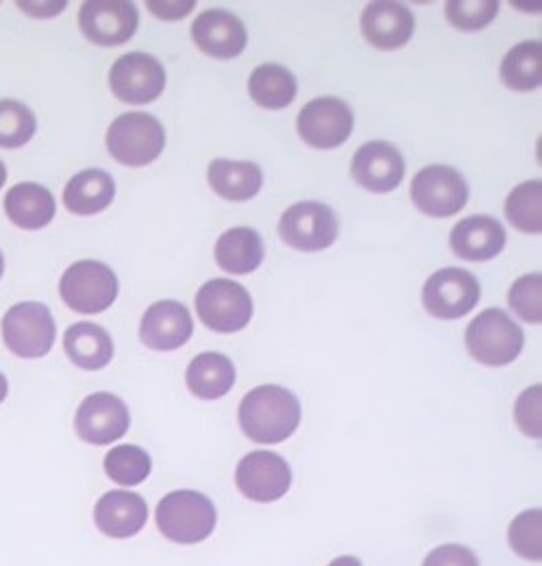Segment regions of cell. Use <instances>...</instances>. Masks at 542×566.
<instances>
[{"label": "cell", "mask_w": 542, "mask_h": 566, "mask_svg": "<svg viewBox=\"0 0 542 566\" xmlns=\"http://www.w3.org/2000/svg\"><path fill=\"white\" fill-rule=\"evenodd\" d=\"M481 287L469 271L445 269L434 273L423 287L425 310L440 321H456L473 312Z\"/></svg>", "instance_id": "11"}, {"label": "cell", "mask_w": 542, "mask_h": 566, "mask_svg": "<svg viewBox=\"0 0 542 566\" xmlns=\"http://www.w3.org/2000/svg\"><path fill=\"white\" fill-rule=\"evenodd\" d=\"M197 314L207 329L236 334L251 323L253 298L240 283L211 280L197 292Z\"/></svg>", "instance_id": "7"}, {"label": "cell", "mask_w": 542, "mask_h": 566, "mask_svg": "<svg viewBox=\"0 0 542 566\" xmlns=\"http://www.w3.org/2000/svg\"><path fill=\"white\" fill-rule=\"evenodd\" d=\"M351 175L364 190L386 195L404 181L406 161L390 142H366L353 155Z\"/></svg>", "instance_id": "16"}, {"label": "cell", "mask_w": 542, "mask_h": 566, "mask_svg": "<svg viewBox=\"0 0 542 566\" xmlns=\"http://www.w3.org/2000/svg\"><path fill=\"white\" fill-rule=\"evenodd\" d=\"M192 40L213 60H233L247 46V29L238 15L225 9H207L192 24Z\"/></svg>", "instance_id": "18"}, {"label": "cell", "mask_w": 542, "mask_h": 566, "mask_svg": "<svg viewBox=\"0 0 542 566\" xmlns=\"http://www.w3.org/2000/svg\"><path fill=\"white\" fill-rule=\"evenodd\" d=\"M2 273H4V260H2V253H0V277H2Z\"/></svg>", "instance_id": "42"}, {"label": "cell", "mask_w": 542, "mask_h": 566, "mask_svg": "<svg viewBox=\"0 0 542 566\" xmlns=\"http://www.w3.org/2000/svg\"><path fill=\"white\" fill-rule=\"evenodd\" d=\"M467 349L483 366H508L523 352V332L503 310H483L467 329Z\"/></svg>", "instance_id": "3"}, {"label": "cell", "mask_w": 542, "mask_h": 566, "mask_svg": "<svg viewBox=\"0 0 542 566\" xmlns=\"http://www.w3.org/2000/svg\"><path fill=\"white\" fill-rule=\"evenodd\" d=\"M60 294L70 310L79 314H101L110 310L118 296V277L103 262L81 260L64 273Z\"/></svg>", "instance_id": "6"}, {"label": "cell", "mask_w": 542, "mask_h": 566, "mask_svg": "<svg viewBox=\"0 0 542 566\" xmlns=\"http://www.w3.org/2000/svg\"><path fill=\"white\" fill-rule=\"evenodd\" d=\"M136 4L125 0H90L81 4L79 27L96 46H123L136 35Z\"/></svg>", "instance_id": "10"}, {"label": "cell", "mask_w": 542, "mask_h": 566, "mask_svg": "<svg viewBox=\"0 0 542 566\" xmlns=\"http://www.w3.org/2000/svg\"><path fill=\"white\" fill-rule=\"evenodd\" d=\"M114 96L129 105H146L161 96L166 87L164 66L146 53H129L114 62L110 71Z\"/></svg>", "instance_id": "13"}, {"label": "cell", "mask_w": 542, "mask_h": 566, "mask_svg": "<svg viewBox=\"0 0 542 566\" xmlns=\"http://www.w3.org/2000/svg\"><path fill=\"white\" fill-rule=\"evenodd\" d=\"M264 260V242L258 231L236 227L225 231L216 242V262L225 273L249 275L260 269Z\"/></svg>", "instance_id": "24"}, {"label": "cell", "mask_w": 542, "mask_h": 566, "mask_svg": "<svg viewBox=\"0 0 542 566\" xmlns=\"http://www.w3.org/2000/svg\"><path fill=\"white\" fill-rule=\"evenodd\" d=\"M58 212L55 197L40 184H18L4 197L7 218L27 231L46 227Z\"/></svg>", "instance_id": "22"}, {"label": "cell", "mask_w": 542, "mask_h": 566, "mask_svg": "<svg viewBox=\"0 0 542 566\" xmlns=\"http://www.w3.org/2000/svg\"><path fill=\"white\" fill-rule=\"evenodd\" d=\"M501 78L514 92H532L542 81L541 42H521L501 62Z\"/></svg>", "instance_id": "29"}, {"label": "cell", "mask_w": 542, "mask_h": 566, "mask_svg": "<svg viewBox=\"0 0 542 566\" xmlns=\"http://www.w3.org/2000/svg\"><path fill=\"white\" fill-rule=\"evenodd\" d=\"M186 384L199 399H220L236 384V366L227 355L213 352L197 355L186 370Z\"/></svg>", "instance_id": "27"}, {"label": "cell", "mask_w": 542, "mask_h": 566, "mask_svg": "<svg viewBox=\"0 0 542 566\" xmlns=\"http://www.w3.org/2000/svg\"><path fill=\"white\" fill-rule=\"evenodd\" d=\"M279 235L288 247L296 251H323L338 238V218L325 203H296L281 216Z\"/></svg>", "instance_id": "9"}, {"label": "cell", "mask_w": 542, "mask_h": 566, "mask_svg": "<svg viewBox=\"0 0 542 566\" xmlns=\"http://www.w3.org/2000/svg\"><path fill=\"white\" fill-rule=\"evenodd\" d=\"M505 216L510 224L523 233H541L542 231V184L525 181L517 186L508 201H505Z\"/></svg>", "instance_id": "30"}, {"label": "cell", "mask_w": 542, "mask_h": 566, "mask_svg": "<svg viewBox=\"0 0 542 566\" xmlns=\"http://www.w3.org/2000/svg\"><path fill=\"white\" fill-rule=\"evenodd\" d=\"M414 206L431 218H449L465 210L469 201V186L465 177L451 166H427L409 186Z\"/></svg>", "instance_id": "8"}, {"label": "cell", "mask_w": 542, "mask_h": 566, "mask_svg": "<svg viewBox=\"0 0 542 566\" xmlns=\"http://www.w3.org/2000/svg\"><path fill=\"white\" fill-rule=\"evenodd\" d=\"M150 455L137 444H118L105 455V473L121 486H137L150 475Z\"/></svg>", "instance_id": "31"}, {"label": "cell", "mask_w": 542, "mask_h": 566, "mask_svg": "<svg viewBox=\"0 0 542 566\" xmlns=\"http://www.w3.org/2000/svg\"><path fill=\"white\" fill-rule=\"evenodd\" d=\"M166 146V132L161 123L142 112L123 114L107 132V150L125 166L139 168L155 161Z\"/></svg>", "instance_id": "5"}, {"label": "cell", "mask_w": 542, "mask_h": 566, "mask_svg": "<svg viewBox=\"0 0 542 566\" xmlns=\"http://www.w3.org/2000/svg\"><path fill=\"white\" fill-rule=\"evenodd\" d=\"M359 24L366 42L379 51L404 49L414 35V15L402 2H371Z\"/></svg>", "instance_id": "19"}, {"label": "cell", "mask_w": 542, "mask_h": 566, "mask_svg": "<svg viewBox=\"0 0 542 566\" xmlns=\"http://www.w3.org/2000/svg\"><path fill=\"white\" fill-rule=\"evenodd\" d=\"M447 20L460 31H479L488 27L497 13V0H451L445 4Z\"/></svg>", "instance_id": "34"}, {"label": "cell", "mask_w": 542, "mask_h": 566, "mask_svg": "<svg viewBox=\"0 0 542 566\" xmlns=\"http://www.w3.org/2000/svg\"><path fill=\"white\" fill-rule=\"evenodd\" d=\"M207 181L227 201H249L262 190L264 175L253 161L213 159L207 168Z\"/></svg>", "instance_id": "23"}, {"label": "cell", "mask_w": 542, "mask_h": 566, "mask_svg": "<svg viewBox=\"0 0 542 566\" xmlns=\"http://www.w3.org/2000/svg\"><path fill=\"white\" fill-rule=\"evenodd\" d=\"M451 251L469 262L497 258L505 247V229L497 218L471 216L460 220L449 238Z\"/></svg>", "instance_id": "21"}, {"label": "cell", "mask_w": 542, "mask_h": 566, "mask_svg": "<svg viewBox=\"0 0 542 566\" xmlns=\"http://www.w3.org/2000/svg\"><path fill=\"white\" fill-rule=\"evenodd\" d=\"M249 94L264 109H283L296 96V78L279 64H264L251 74Z\"/></svg>", "instance_id": "28"}, {"label": "cell", "mask_w": 542, "mask_h": 566, "mask_svg": "<svg viewBox=\"0 0 542 566\" xmlns=\"http://www.w3.org/2000/svg\"><path fill=\"white\" fill-rule=\"evenodd\" d=\"M7 392H9V384H7V377L0 373V403L7 399Z\"/></svg>", "instance_id": "40"}, {"label": "cell", "mask_w": 542, "mask_h": 566, "mask_svg": "<svg viewBox=\"0 0 542 566\" xmlns=\"http://www.w3.org/2000/svg\"><path fill=\"white\" fill-rule=\"evenodd\" d=\"M238 421L249 440L277 444L296 431L301 423V403L288 388L258 386L242 399Z\"/></svg>", "instance_id": "1"}, {"label": "cell", "mask_w": 542, "mask_h": 566, "mask_svg": "<svg viewBox=\"0 0 542 566\" xmlns=\"http://www.w3.org/2000/svg\"><path fill=\"white\" fill-rule=\"evenodd\" d=\"M4 181H7V168H4V164L0 161V188L4 186Z\"/></svg>", "instance_id": "41"}, {"label": "cell", "mask_w": 542, "mask_h": 566, "mask_svg": "<svg viewBox=\"0 0 542 566\" xmlns=\"http://www.w3.org/2000/svg\"><path fill=\"white\" fill-rule=\"evenodd\" d=\"M132 424V415L123 399L112 392H94L76 410L74 429L81 440L103 447L121 440Z\"/></svg>", "instance_id": "14"}, {"label": "cell", "mask_w": 542, "mask_h": 566, "mask_svg": "<svg viewBox=\"0 0 542 566\" xmlns=\"http://www.w3.org/2000/svg\"><path fill=\"white\" fill-rule=\"evenodd\" d=\"M423 566H479L473 552L465 545H442L436 547Z\"/></svg>", "instance_id": "37"}, {"label": "cell", "mask_w": 542, "mask_h": 566, "mask_svg": "<svg viewBox=\"0 0 542 566\" xmlns=\"http://www.w3.org/2000/svg\"><path fill=\"white\" fill-rule=\"evenodd\" d=\"M148 521V505L137 493L112 491L94 507L96 527L110 538H132Z\"/></svg>", "instance_id": "20"}, {"label": "cell", "mask_w": 542, "mask_h": 566, "mask_svg": "<svg viewBox=\"0 0 542 566\" xmlns=\"http://www.w3.org/2000/svg\"><path fill=\"white\" fill-rule=\"evenodd\" d=\"M38 120L33 112L11 98L0 101V148H20L35 136Z\"/></svg>", "instance_id": "32"}, {"label": "cell", "mask_w": 542, "mask_h": 566, "mask_svg": "<svg viewBox=\"0 0 542 566\" xmlns=\"http://www.w3.org/2000/svg\"><path fill=\"white\" fill-rule=\"evenodd\" d=\"M330 566H362V563L355 556H340L336 560H332Z\"/></svg>", "instance_id": "39"}, {"label": "cell", "mask_w": 542, "mask_h": 566, "mask_svg": "<svg viewBox=\"0 0 542 566\" xmlns=\"http://www.w3.org/2000/svg\"><path fill=\"white\" fill-rule=\"evenodd\" d=\"M159 532L177 545H199L207 541L218 523L209 496L197 491H175L164 496L155 510Z\"/></svg>", "instance_id": "2"}, {"label": "cell", "mask_w": 542, "mask_h": 566, "mask_svg": "<svg viewBox=\"0 0 542 566\" xmlns=\"http://www.w3.org/2000/svg\"><path fill=\"white\" fill-rule=\"evenodd\" d=\"M542 512L536 510H525L510 523L508 541L512 549L530 560V563H541L542 558V534H541Z\"/></svg>", "instance_id": "33"}, {"label": "cell", "mask_w": 542, "mask_h": 566, "mask_svg": "<svg viewBox=\"0 0 542 566\" xmlns=\"http://www.w3.org/2000/svg\"><path fill=\"white\" fill-rule=\"evenodd\" d=\"M541 390V384H536L534 388H528L514 406V421L521 427L523 433L536 440L542 436Z\"/></svg>", "instance_id": "36"}, {"label": "cell", "mask_w": 542, "mask_h": 566, "mask_svg": "<svg viewBox=\"0 0 542 566\" xmlns=\"http://www.w3.org/2000/svg\"><path fill=\"white\" fill-rule=\"evenodd\" d=\"M58 325L46 305L27 301L13 305L2 318V340L7 349L24 359L49 355L55 345Z\"/></svg>", "instance_id": "4"}, {"label": "cell", "mask_w": 542, "mask_h": 566, "mask_svg": "<svg viewBox=\"0 0 542 566\" xmlns=\"http://www.w3.org/2000/svg\"><path fill=\"white\" fill-rule=\"evenodd\" d=\"M195 332L192 316L179 301L153 303L139 323V340L153 352L181 349Z\"/></svg>", "instance_id": "17"}, {"label": "cell", "mask_w": 542, "mask_h": 566, "mask_svg": "<svg viewBox=\"0 0 542 566\" xmlns=\"http://www.w3.org/2000/svg\"><path fill=\"white\" fill-rule=\"evenodd\" d=\"M292 484L290 464L272 451H253L236 469V486L258 503H272L285 495Z\"/></svg>", "instance_id": "15"}, {"label": "cell", "mask_w": 542, "mask_h": 566, "mask_svg": "<svg viewBox=\"0 0 542 566\" xmlns=\"http://www.w3.org/2000/svg\"><path fill=\"white\" fill-rule=\"evenodd\" d=\"M116 197V184L112 175L98 168L74 175L64 190V206L76 216H92L112 206Z\"/></svg>", "instance_id": "25"}, {"label": "cell", "mask_w": 542, "mask_h": 566, "mask_svg": "<svg viewBox=\"0 0 542 566\" xmlns=\"http://www.w3.org/2000/svg\"><path fill=\"white\" fill-rule=\"evenodd\" d=\"M64 352L83 370H101L114 357L112 336L94 323H74L64 334Z\"/></svg>", "instance_id": "26"}, {"label": "cell", "mask_w": 542, "mask_h": 566, "mask_svg": "<svg viewBox=\"0 0 542 566\" xmlns=\"http://www.w3.org/2000/svg\"><path fill=\"white\" fill-rule=\"evenodd\" d=\"M510 307L519 318L530 325H541L542 321V277L541 273L525 275L517 280L508 294Z\"/></svg>", "instance_id": "35"}, {"label": "cell", "mask_w": 542, "mask_h": 566, "mask_svg": "<svg viewBox=\"0 0 542 566\" xmlns=\"http://www.w3.org/2000/svg\"><path fill=\"white\" fill-rule=\"evenodd\" d=\"M146 7L161 20H179V18H186L197 4L195 2H155V0H148Z\"/></svg>", "instance_id": "38"}, {"label": "cell", "mask_w": 542, "mask_h": 566, "mask_svg": "<svg viewBox=\"0 0 542 566\" xmlns=\"http://www.w3.org/2000/svg\"><path fill=\"white\" fill-rule=\"evenodd\" d=\"M353 112L336 96H323L310 101L296 118V132L301 140L312 148H336L353 134Z\"/></svg>", "instance_id": "12"}]
</instances>
